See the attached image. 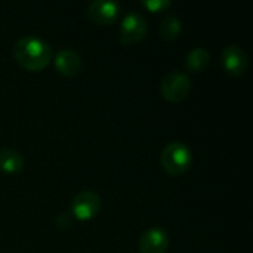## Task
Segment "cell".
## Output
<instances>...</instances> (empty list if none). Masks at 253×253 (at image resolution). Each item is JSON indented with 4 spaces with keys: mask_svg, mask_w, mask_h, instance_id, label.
Listing matches in <instances>:
<instances>
[{
    "mask_svg": "<svg viewBox=\"0 0 253 253\" xmlns=\"http://www.w3.org/2000/svg\"><path fill=\"white\" fill-rule=\"evenodd\" d=\"M13 58L27 71H43L52 62V47L36 36H24L13 46Z\"/></svg>",
    "mask_w": 253,
    "mask_h": 253,
    "instance_id": "6da1fadb",
    "label": "cell"
},
{
    "mask_svg": "<svg viewBox=\"0 0 253 253\" xmlns=\"http://www.w3.org/2000/svg\"><path fill=\"white\" fill-rule=\"evenodd\" d=\"M181 30H182V22L181 19L175 15V13H169L166 15L162 22H160V27H159V33H160V37L166 42H173L179 37L181 34Z\"/></svg>",
    "mask_w": 253,
    "mask_h": 253,
    "instance_id": "8fae6325",
    "label": "cell"
},
{
    "mask_svg": "<svg viewBox=\"0 0 253 253\" xmlns=\"http://www.w3.org/2000/svg\"><path fill=\"white\" fill-rule=\"evenodd\" d=\"M53 64H55L56 71L64 77H74L82 71L80 55L70 49L59 50L53 58Z\"/></svg>",
    "mask_w": 253,
    "mask_h": 253,
    "instance_id": "9c48e42d",
    "label": "cell"
},
{
    "mask_svg": "<svg viewBox=\"0 0 253 253\" xmlns=\"http://www.w3.org/2000/svg\"><path fill=\"white\" fill-rule=\"evenodd\" d=\"M191 87L193 84L190 76L179 70H173L163 77L160 83V93L165 101L178 104L190 95Z\"/></svg>",
    "mask_w": 253,
    "mask_h": 253,
    "instance_id": "3957f363",
    "label": "cell"
},
{
    "mask_svg": "<svg viewBox=\"0 0 253 253\" xmlns=\"http://www.w3.org/2000/svg\"><path fill=\"white\" fill-rule=\"evenodd\" d=\"M222 65L227 74L237 77L246 73L249 67V59L246 52L240 46L230 44L222 50Z\"/></svg>",
    "mask_w": 253,
    "mask_h": 253,
    "instance_id": "52a82bcc",
    "label": "cell"
},
{
    "mask_svg": "<svg viewBox=\"0 0 253 253\" xmlns=\"http://www.w3.org/2000/svg\"><path fill=\"white\" fill-rule=\"evenodd\" d=\"M142 6L147 7L150 12L156 13V12H162L168 7L172 6L170 0H148V1H142Z\"/></svg>",
    "mask_w": 253,
    "mask_h": 253,
    "instance_id": "4fadbf2b",
    "label": "cell"
},
{
    "mask_svg": "<svg viewBox=\"0 0 253 253\" xmlns=\"http://www.w3.org/2000/svg\"><path fill=\"white\" fill-rule=\"evenodd\" d=\"M87 18L98 25H111L120 15V4L116 1L95 0L86 9Z\"/></svg>",
    "mask_w": 253,
    "mask_h": 253,
    "instance_id": "8992f818",
    "label": "cell"
},
{
    "mask_svg": "<svg viewBox=\"0 0 253 253\" xmlns=\"http://www.w3.org/2000/svg\"><path fill=\"white\" fill-rule=\"evenodd\" d=\"M24 157L19 151L12 148H4L0 151V172L13 175L24 169Z\"/></svg>",
    "mask_w": 253,
    "mask_h": 253,
    "instance_id": "30bf717a",
    "label": "cell"
},
{
    "mask_svg": "<svg viewBox=\"0 0 253 253\" xmlns=\"http://www.w3.org/2000/svg\"><path fill=\"white\" fill-rule=\"evenodd\" d=\"M101 211V196L92 190L76 194L71 200V213L79 221H90Z\"/></svg>",
    "mask_w": 253,
    "mask_h": 253,
    "instance_id": "277c9868",
    "label": "cell"
},
{
    "mask_svg": "<svg viewBox=\"0 0 253 253\" xmlns=\"http://www.w3.org/2000/svg\"><path fill=\"white\" fill-rule=\"evenodd\" d=\"M160 163H162L163 170L169 176L178 178L187 173L193 165L191 150L184 142H179V141L169 142L160 154Z\"/></svg>",
    "mask_w": 253,
    "mask_h": 253,
    "instance_id": "7a4b0ae2",
    "label": "cell"
},
{
    "mask_svg": "<svg viewBox=\"0 0 253 253\" xmlns=\"http://www.w3.org/2000/svg\"><path fill=\"white\" fill-rule=\"evenodd\" d=\"M148 31V24L145 18L138 12H129L120 24V43L133 44L141 42Z\"/></svg>",
    "mask_w": 253,
    "mask_h": 253,
    "instance_id": "5b68a950",
    "label": "cell"
},
{
    "mask_svg": "<svg viewBox=\"0 0 253 253\" xmlns=\"http://www.w3.org/2000/svg\"><path fill=\"white\" fill-rule=\"evenodd\" d=\"M211 55L205 47H194L185 59V65L191 73H202L208 68Z\"/></svg>",
    "mask_w": 253,
    "mask_h": 253,
    "instance_id": "7c38bea8",
    "label": "cell"
},
{
    "mask_svg": "<svg viewBox=\"0 0 253 253\" xmlns=\"http://www.w3.org/2000/svg\"><path fill=\"white\" fill-rule=\"evenodd\" d=\"M169 236L162 228H150L142 233L138 251L139 253H166L169 249Z\"/></svg>",
    "mask_w": 253,
    "mask_h": 253,
    "instance_id": "ba28073f",
    "label": "cell"
}]
</instances>
